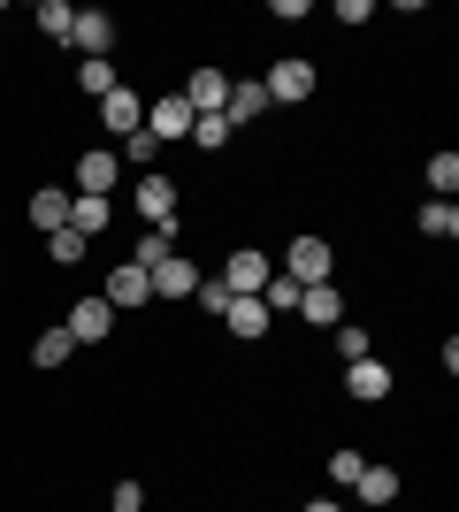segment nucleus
I'll use <instances>...</instances> for the list:
<instances>
[{
	"instance_id": "4468645a",
	"label": "nucleus",
	"mask_w": 459,
	"mask_h": 512,
	"mask_svg": "<svg viewBox=\"0 0 459 512\" xmlns=\"http://www.w3.org/2000/svg\"><path fill=\"white\" fill-rule=\"evenodd\" d=\"M261 115H268V92H261V77H230L222 123H230V130H245V123H261Z\"/></svg>"
},
{
	"instance_id": "393cba45",
	"label": "nucleus",
	"mask_w": 459,
	"mask_h": 512,
	"mask_svg": "<svg viewBox=\"0 0 459 512\" xmlns=\"http://www.w3.org/2000/svg\"><path fill=\"white\" fill-rule=\"evenodd\" d=\"M230 138H238V130L222 123V115H192V138H184V146H199V153H222Z\"/></svg>"
},
{
	"instance_id": "1a4fd4ad",
	"label": "nucleus",
	"mask_w": 459,
	"mask_h": 512,
	"mask_svg": "<svg viewBox=\"0 0 459 512\" xmlns=\"http://www.w3.org/2000/svg\"><path fill=\"white\" fill-rule=\"evenodd\" d=\"M184 107H192V115H222V100H230V69H215V62H199L192 77H184Z\"/></svg>"
},
{
	"instance_id": "412c9836",
	"label": "nucleus",
	"mask_w": 459,
	"mask_h": 512,
	"mask_svg": "<svg viewBox=\"0 0 459 512\" xmlns=\"http://www.w3.org/2000/svg\"><path fill=\"white\" fill-rule=\"evenodd\" d=\"M360 505H398V467H360Z\"/></svg>"
},
{
	"instance_id": "bb28decb",
	"label": "nucleus",
	"mask_w": 459,
	"mask_h": 512,
	"mask_svg": "<svg viewBox=\"0 0 459 512\" xmlns=\"http://www.w3.org/2000/svg\"><path fill=\"white\" fill-rule=\"evenodd\" d=\"M261 306H268V314H299V283H291L284 268H276V276L261 283Z\"/></svg>"
},
{
	"instance_id": "f8f14e48",
	"label": "nucleus",
	"mask_w": 459,
	"mask_h": 512,
	"mask_svg": "<svg viewBox=\"0 0 459 512\" xmlns=\"http://www.w3.org/2000/svg\"><path fill=\"white\" fill-rule=\"evenodd\" d=\"M62 329H69L77 344H108V329H115V306L100 299V291H92V299H77V306H69V321H62Z\"/></svg>"
},
{
	"instance_id": "c85d7f7f",
	"label": "nucleus",
	"mask_w": 459,
	"mask_h": 512,
	"mask_svg": "<svg viewBox=\"0 0 459 512\" xmlns=\"http://www.w3.org/2000/svg\"><path fill=\"white\" fill-rule=\"evenodd\" d=\"M192 306H199V314H230V283H222V276H199V291H192Z\"/></svg>"
},
{
	"instance_id": "9b49d317",
	"label": "nucleus",
	"mask_w": 459,
	"mask_h": 512,
	"mask_svg": "<svg viewBox=\"0 0 459 512\" xmlns=\"http://www.w3.org/2000/svg\"><path fill=\"white\" fill-rule=\"evenodd\" d=\"M138 222H146V230H169V222H176V184L161 169L138 176Z\"/></svg>"
},
{
	"instance_id": "6ab92c4d",
	"label": "nucleus",
	"mask_w": 459,
	"mask_h": 512,
	"mask_svg": "<svg viewBox=\"0 0 459 512\" xmlns=\"http://www.w3.org/2000/svg\"><path fill=\"white\" fill-rule=\"evenodd\" d=\"M414 230L437 237V245H452V237H459V207H452V199H429V207L414 214Z\"/></svg>"
},
{
	"instance_id": "f257e3e1",
	"label": "nucleus",
	"mask_w": 459,
	"mask_h": 512,
	"mask_svg": "<svg viewBox=\"0 0 459 512\" xmlns=\"http://www.w3.org/2000/svg\"><path fill=\"white\" fill-rule=\"evenodd\" d=\"M261 92H268V107H306L314 92H322V69L306 62V54H284V62H268Z\"/></svg>"
},
{
	"instance_id": "a211bd4d",
	"label": "nucleus",
	"mask_w": 459,
	"mask_h": 512,
	"mask_svg": "<svg viewBox=\"0 0 459 512\" xmlns=\"http://www.w3.org/2000/svg\"><path fill=\"white\" fill-rule=\"evenodd\" d=\"M108 222H115V199H77V192H69V230L85 237V245L108 230Z\"/></svg>"
},
{
	"instance_id": "5701e85b",
	"label": "nucleus",
	"mask_w": 459,
	"mask_h": 512,
	"mask_svg": "<svg viewBox=\"0 0 459 512\" xmlns=\"http://www.w3.org/2000/svg\"><path fill=\"white\" fill-rule=\"evenodd\" d=\"M31 23H39L54 46H69V23H77V8H69V0H39V8H31Z\"/></svg>"
},
{
	"instance_id": "9d476101",
	"label": "nucleus",
	"mask_w": 459,
	"mask_h": 512,
	"mask_svg": "<svg viewBox=\"0 0 459 512\" xmlns=\"http://www.w3.org/2000/svg\"><path fill=\"white\" fill-rule=\"evenodd\" d=\"M115 176H123V161H115V146H85L77 153V199H108Z\"/></svg>"
},
{
	"instance_id": "f3484780",
	"label": "nucleus",
	"mask_w": 459,
	"mask_h": 512,
	"mask_svg": "<svg viewBox=\"0 0 459 512\" xmlns=\"http://www.w3.org/2000/svg\"><path fill=\"white\" fill-rule=\"evenodd\" d=\"M222 329H230V337H268V329H276V314H268L261 299H230V314H222Z\"/></svg>"
},
{
	"instance_id": "0eeeda50",
	"label": "nucleus",
	"mask_w": 459,
	"mask_h": 512,
	"mask_svg": "<svg viewBox=\"0 0 459 512\" xmlns=\"http://www.w3.org/2000/svg\"><path fill=\"white\" fill-rule=\"evenodd\" d=\"M69 46H77V62H108L115 16H108V8H77V23H69Z\"/></svg>"
},
{
	"instance_id": "7ed1b4c3",
	"label": "nucleus",
	"mask_w": 459,
	"mask_h": 512,
	"mask_svg": "<svg viewBox=\"0 0 459 512\" xmlns=\"http://www.w3.org/2000/svg\"><path fill=\"white\" fill-rule=\"evenodd\" d=\"M146 138H153L161 153L192 138V107H184V92H161V100H146Z\"/></svg>"
},
{
	"instance_id": "2eb2a0df",
	"label": "nucleus",
	"mask_w": 459,
	"mask_h": 512,
	"mask_svg": "<svg viewBox=\"0 0 459 512\" xmlns=\"http://www.w3.org/2000/svg\"><path fill=\"white\" fill-rule=\"evenodd\" d=\"M299 321L306 329H337V321H345V291H337V283H306L299 291Z\"/></svg>"
},
{
	"instance_id": "b1692460",
	"label": "nucleus",
	"mask_w": 459,
	"mask_h": 512,
	"mask_svg": "<svg viewBox=\"0 0 459 512\" xmlns=\"http://www.w3.org/2000/svg\"><path fill=\"white\" fill-rule=\"evenodd\" d=\"M169 253H176V222H169V230H146V237H138V245H131V268H161Z\"/></svg>"
},
{
	"instance_id": "c756f323",
	"label": "nucleus",
	"mask_w": 459,
	"mask_h": 512,
	"mask_svg": "<svg viewBox=\"0 0 459 512\" xmlns=\"http://www.w3.org/2000/svg\"><path fill=\"white\" fill-rule=\"evenodd\" d=\"M375 352V337L360 329V321H337V360H368Z\"/></svg>"
},
{
	"instance_id": "f03ea898",
	"label": "nucleus",
	"mask_w": 459,
	"mask_h": 512,
	"mask_svg": "<svg viewBox=\"0 0 459 512\" xmlns=\"http://www.w3.org/2000/svg\"><path fill=\"white\" fill-rule=\"evenodd\" d=\"M329 268H337V245H329V237H314V230H306V237H291L284 276L299 283V291H306V283H329Z\"/></svg>"
},
{
	"instance_id": "473e14b6",
	"label": "nucleus",
	"mask_w": 459,
	"mask_h": 512,
	"mask_svg": "<svg viewBox=\"0 0 459 512\" xmlns=\"http://www.w3.org/2000/svg\"><path fill=\"white\" fill-rule=\"evenodd\" d=\"M115 512H146V482H115Z\"/></svg>"
},
{
	"instance_id": "7c9ffc66",
	"label": "nucleus",
	"mask_w": 459,
	"mask_h": 512,
	"mask_svg": "<svg viewBox=\"0 0 459 512\" xmlns=\"http://www.w3.org/2000/svg\"><path fill=\"white\" fill-rule=\"evenodd\" d=\"M360 467H368V459H360V451H329V482H345V490H352V482H360Z\"/></svg>"
},
{
	"instance_id": "cd10ccee",
	"label": "nucleus",
	"mask_w": 459,
	"mask_h": 512,
	"mask_svg": "<svg viewBox=\"0 0 459 512\" xmlns=\"http://www.w3.org/2000/svg\"><path fill=\"white\" fill-rule=\"evenodd\" d=\"M46 260H54V268H85V237H77V230H54V237H46Z\"/></svg>"
},
{
	"instance_id": "20e7f679",
	"label": "nucleus",
	"mask_w": 459,
	"mask_h": 512,
	"mask_svg": "<svg viewBox=\"0 0 459 512\" xmlns=\"http://www.w3.org/2000/svg\"><path fill=\"white\" fill-rule=\"evenodd\" d=\"M100 299H108L115 314H146V306H153V276H146V268H131V260H115L108 283H100Z\"/></svg>"
},
{
	"instance_id": "2f4dec72",
	"label": "nucleus",
	"mask_w": 459,
	"mask_h": 512,
	"mask_svg": "<svg viewBox=\"0 0 459 512\" xmlns=\"http://www.w3.org/2000/svg\"><path fill=\"white\" fill-rule=\"evenodd\" d=\"M329 16L345 23V31H360V23H375V8H368V0H337V8H329Z\"/></svg>"
},
{
	"instance_id": "6e6552de",
	"label": "nucleus",
	"mask_w": 459,
	"mask_h": 512,
	"mask_svg": "<svg viewBox=\"0 0 459 512\" xmlns=\"http://www.w3.org/2000/svg\"><path fill=\"white\" fill-rule=\"evenodd\" d=\"M345 390L360 398V406H383V398L398 390V375H391V360H375V352H368V360H345Z\"/></svg>"
},
{
	"instance_id": "39448f33",
	"label": "nucleus",
	"mask_w": 459,
	"mask_h": 512,
	"mask_svg": "<svg viewBox=\"0 0 459 512\" xmlns=\"http://www.w3.org/2000/svg\"><path fill=\"white\" fill-rule=\"evenodd\" d=\"M100 130H108L115 146L138 138V130H146V92H138V85H115L108 100H100Z\"/></svg>"
},
{
	"instance_id": "4be33fe9",
	"label": "nucleus",
	"mask_w": 459,
	"mask_h": 512,
	"mask_svg": "<svg viewBox=\"0 0 459 512\" xmlns=\"http://www.w3.org/2000/svg\"><path fill=\"white\" fill-rule=\"evenodd\" d=\"M421 176H429V192H437V199H452V192H459V153L437 146L429 161H421Z\"/></svg>"
},
{
	"instance_id": "72a5a7b5",
	"label": "nucleus",
	"mask_w": 459,
	"mask_h": 512,
	"mask_svg": "<svg viewBox=\"0 0 459 512\" xmlns=\"http://www.w3.org/2000/svg\"><path fill=\"white\" fill-rule=\"evenodd\" d=\"M268 16H276V23H306L314 8H306V0H268Z\"/></svg>"
},
{
	"instance_id": "aec40b11",
	"label": "nucleus",
	"mask_w": 459,
	"mask_h": 512,
	"mask_svg": "<svg viewBox=\"0 0 459 512\" xmlns=\"http://www.w3.org/2000/svg\"><path fill=\"white\" fill-rule=\"evenodd\" d=\"M69 352H77V337H69V329H46V337L31 344V367H39V375H54V367H69Z\"/></svg>"
},
{
	"instance_id": "ddd939ff",
	"label": "nucleus",
	"mask_w": 459,
	"mask_h": 512,
	"mask_svg": "<svg viewBox=\"0 0 459 512\" xmlns=\"http://www.w3.org/2000/svg\"><path fill=\"white\" fill-rule=\"evenodd\" d=\"M146 276H153V299H169V306H184V299L199 291V268H192L184 253H169L161 268H146Z\"/></svg>"
},
{
	"instance_id": "a878e982",
	"label": "nucleus",
	"mask_w": 459,
	"mask_h": 512,
	"mask_svg": "<svg viewBox=\"0 0 459 512\" xmlns=\"http://www.w3.org/2000/svg\"><path fill=\"white\" fill-rule=\"evenodd\" d=\"M115 85H123V77H115V62H77V92H85V100H108Z\"/></svg>"
},
{
	"instance_id": "dca6fc26",
	"label": "nucleus",
	"mask_w": 459,
	"mask_h": 512,
	"mask_svg": "<svg viewBox=\"0 0 459 512\" xmlns=\"http://www.w3.org/2000/svg\"><path fill=\"white\" fill-rule=\"evenodd\" d=\"M23 222H31L39 237L69 230V192H62V184H39V192H31V207H23Z\"/></svg>"
},
{
	"instance_id": "423d86ee",
	"label": "nucleus",
	"mask_w": 459,
	"mask_h": 512,
	"mask_svg": "<svg viewBox=\"0 0 459 512\" xmlns=\"http://www.w3.org/2000/svg\"><path fill=\"white\" fill-rule=\"evenodd\" d=\"M276 276V260L261 253V245H238V253L222 260V283H230V299H261V283Z\"/></svg>"
},
{
	"instance_id": "f704fd0d",
	"label": "nucleus",
	"mask_w": 459,
	"mask_h": 512,
	"mask_svg": "<svg viewBox=\"0 0 459 512\" xmlns=\"http://www.w3.org/2000/svg\"><path fill=\"white\" fill-rule=\"evenodd\" d=\"M306 512H352V505H337V497H314V505H306Z\"/></svg>"
}]
</instances>
